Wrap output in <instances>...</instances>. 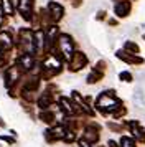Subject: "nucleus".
I'll list each match as a JSON object with an SVG mask.
<instances>
[{
  "mask_svg": "<svg viewBox=\"0 0 145 147\" xmlns=\"http://www.w3.org/2000/svg\"><path fill=\"white\" fill-rule=\"evenodd\" d=\"M125 50L132 51V55H137L138 53V47L135 45V43H132V41H127V43H125Z\"/></svg>",
  "mask_w": 145,
  "mask_h": 147,
  "instance_id": "nucleus-9",
  "label": "nucleus"
},
{
  "mask_svg": "<svg viewBox=\"0 0 145 147\" xmlns=\"http://www.w3.org/2000/svg\"><path fill=\"white\" fill-rule=\"evenodd\" d=\"M46 12H48V15H50V18H51L53 23H56V22H59L63 18L64 8H63V5L58 3V2H50L48 7H46Z\"/></svg>",
  "mask_w": 145,
  "mask_h": 147,
  "instance_id": "nucleus-2",
  "label": "nucleus"
},
{
  "mask_svg": "<svg viewBox=\"0 0 145 147\" xmlns=\"http://www.w3.org/2000/svg\"><path fill=\"white\" fill-rule=\"evenodd\" d=\"M130 2L129 0H119L117 3H115V7H114V12L117 17H127V15L130 13Z\"/></svg>",
  "mask_w": 145,
  "mask_h": 147,
  "instance_id": "nucleus-4",
  "label": "nucleus"
},
{
  "mask_svg": "<svg viewBox=\"0 0 145 147\" xmlns=\"http://www.w3.org/2000/svg\"><path fill=\"white\" fill-rule=\"evenodd\" d=\"M69 61H71V69H72V71H76V69H81V68H83L86 63H87V58H86L84 53L76 51V53L71 55Z\"/></svg>",
  "mask_w": 145,
  "mask_h": 147,
  "instance_id": "nucleus-3",
  "label": "nucleus"
},
{
  "mask_svg": "<svg viewBox=\"0 0 145 147\" xmlns=\"http://www.w3.org/2000/svg\"><path fill=\"white\" fill-rule=\"evenodd\" d=\"M120 80L122 81H132V74L127 73V71H124V73H120Z\"/></svg>",
  "mask_w": 145,
  "mask_h": 147,
  "instance_id": "nucleus-10",
  "label": "nucleus"
},
{
  "mask_svg": "<svg viewBox=\"0 0 145 147\" xmlns=\"http://www.w3.org/2000/svg\"><path fill=\"white\" fill-rule=\"evenodd\" d=\"M101 78H102V73H99V71L94 69V71L87 76V83H96V81H99Z\"/></svg>",
  "mask_w": 145,
  "mask_h": 147,
  "instance_id": "nucleus-7",
  "label": "nucleus"
},
{
  "mask_svg": "<svg viewBox=\"0 0 145 147\" xmlns=\"http://www.w3.org/2000/svg\"><path fill=\"white\" fill-rule=\"evenodd\" d=\"M81 147H89V146H87L86 142H83V140H81Z\"/></svg>",
  "mask_w": 145,
  "mask_h": 147,
  "instance_id": "nucleus-11",
  "label": "nucleus"
},
{
  "mask_svg": "<svg viewBox=\"0 0 145 147\" xmlns=\"http://www.w3.org/2000/svg\"><path fill=\"white\" fill-rule=\"evenodd\" d=\"M12 45H13L12 35L8 32H0V47L3 50H8V48H12Z\"/></svg>",
  "mask_w": 145,
  "mask_h": 147,
  "instance_id": "nucleus-6",
  "label": "nucleus"
},
{
  "mask_svg": "<svg viewBox=\"0 0 145 147\" xmlns=\"http://www.w3.org/2000/svg\"><path fill=\"white\" fill-rule=\"evenodd\" d=\"M58 47H59V51L63 53V56L64 58H71V55H72V48H74V43H72V40H71V36L69 35H59L58 36Z\"/></svg>",
  "mask_w": 145,
  "mask_h": 147,
  "instance_id": "nucleus-1",
  "label": "nucleus"
},
{
  "mask_svg": "<svg viewBox=\"0 0 145 147\" xmlns=\"http://www.w3.org/2000/svg\"><path fill=\"white\" fill-rule=\"evenodd\" d=\"M120 144H122V147H135V142H134L132 137H122Z\"/></svg>",
  "mask_w": 145,
  "mask_h": 147,
  "instance_id": "nucleus-8",
  "label": "nucleus"
},
{
  "mask_svg": "<svg viewBox=\"0 0 145 147\" xmlns=\"http://www.w3.org/2000/svg\"><path fill=\"white\" fill-rule=\"evenodd\" d=\"M33 7H35V0H18V2L15 3V8L21 13V17L26 15V13H32Z\"/></svg>",
  "mask_w": 145,
  "mask_h": 147,
  "instance_id": "nucleus-5",
  "label": "nucleus"
}]
</instances>
